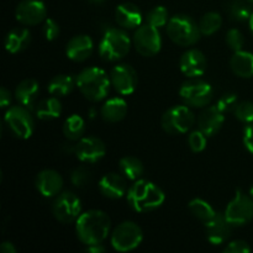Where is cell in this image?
Wrapping results in <instances>:
<instances>
[{
	"label": "cell",
	"instance_id": "13",
	"mask_svg": "<svg viewBox=\"0 0 253 253\" xmlns=\"http://www.w3.org/2000/svg\"><path fill=\"white\" fill-rule=\"evenodd\" d=\"M111 86L120 95H131L138 85V76L132 66L126 63L116 64L110 71Z\"/></svg>",
	"mask_w": 253,
	"mask_h": 253
},
{
	"label": "cell",
	"instance_id": "37",
	"mask_svg": "<svg viewBox=\"0 0 253 253\" xmlns=\"http://www.w3.org/2000/svg\"><path fill=\"white\" fill-rule=\"evenodd\" d=\"M235 118L242 124L253 123V103L252 101H240L234 111Z\"/></svg>",
	"mask_w": 253,
	"mask_h": 253
},
{
	"label": "cell",
	"instance_id": "44",
	"mask_svg": "<svg viewBox=\"0 0 253 253\" xmlns=\"http://www.w3.org/2000/svg\"><path fill=\"white\" fill-rule=\"evenodd\" d=\"M0 251L2 253H16L17 250L12 242L4 241L1 245H0Z\"/></svg>",
	"mask_w": 253,
	"mask_h": 253
},
{
	"label": "cell",
	"instance_id": "15",
	"mask_svg": "<svg viewBox=\"0 0 253 253\" xmlns=\"http://www.w3.org/2000/svg\"><path fill=\"white\" fill-rule=\"evenodd\" d=\"M15 17L24 26H36L47 19V9L41 0H22L15 10Z\"/></svg>",
	"mask_w": 253,
	"mask_h": 253
},
{
	"label": "cell",
	"instance_id": "41",
	"mask_svg": "<svg viewBox=\"0 0 253 253\" xmlns=\"http://www.w3.org/2000/svg\"><path fill=\"white\" fill-rule=\"evenodd\" d=\"M252 249L249 242L244 240H235V241L229 242L224 249L225 253H250Z\"/></svg>",
	"mask_w": 253,
	"mask_h": 253
},
{
	"label": "cell",
	"instance_id": "35",
	"mask_svg": "<svg viewBox=\"0 0 253 253\" xmlns=\"http://www.w3.org/2000/svg\"><path fill=\"white\" fill-rule=\"evenodd\" d=\"M71 182L76 188H85L91 182V170L85 166H79L72 172Z\"/></svg>",
	"mask_w": 253,
	"mask_h": 253
},
{
	"label": "cell",
	"instance_id": "48",
	"mask_svg": "<svg viewBox=\"0 0 253 253\" xmlns=\"http://www.w3.org/2000/svg\"><path fill=\"white\" fill-rule=\"evenodd\" d=\"M250 195L253 198V184L251 185V188H250Z\"/></svg>",
	"mask_w": 253,
	"mask_h": 253
},
{
	"label": "cell",
	"instance_id": "8",
	"mask_svg": "<svg viewBox=\"0 0 253 253\" xmlns=\"http://www.w3.org/2000/svg\"><path fill=\"white\" fill-rule=\"evenodd\" d=\"M10 132L19 140H27L35 131V119L29 108L24 105H12L6 110L4 116Z\"/></svg>",
	"mask_w": 253,
	"mask_h": 253
},
{
	"label": "cell",
	"instance_id": "21",
	"mask_svg": "<svg viewBox=\"0 0 253 253\" xmlns=\"http://www.w3.org/2000/svg\"><path fill=\"white\" fill-rule=\"evenodd\" d=\"M94 42L88 35H76L66 44L67 58L73 62H84L93 54Z\"/></svg>",
	"mask_w": 253,
	"mask_h": 253
},
{
	"label": "cell",
	"instance_id": "46",
	"mask_svg": "<svg viewBox=\"0 0 253 253\" xmlns=\"http://www.w3.org/2000/svg\"><path fill=\"white\" fill-rule=\"evenodd\" d=\"M249 25H250V31H251V34L253 35V11H252L251 16H250V19H249Z\"/></svg>",
	"mask_w": 253,
	"mask_h": 253
},
{
	"label": "cell",
	"instance_id": "20",
	"mask_svg": "<svg viewBox=\"0 0 253 253\" xmlns=\"http://www.w3.org/2000/svg\"><path fill=\"white\" fill-rule=\"evenodd\" d=\"M225 123V113H222L216 105L205 106L198 118V128L208 137H212L221 130Z\"/></svg>",
	"mask_w": 253,
	"mask_h": 253
},
{
	"label": "cell",
	"instance_id": "40",
	"mask_svg": "<svg viewBox=\"0 0 253 253\" xmlns=\"http://www.w3.org/2000/svg\"><path fill=\"white\" fill-rule=\"evenodd\" d=\"M42 32L47 41H54L57 37L61 34V27H59L58 22L53 19H46L43 21V26H42Z\"/></svg>",
	"mask_w": 253,
	"mask_h": 253
},
{
	"label": "cell",
	"instance_id": "33",
	"mask_svg": "<svg viewBox=\"0 0 253 253\" xmlns=\"http://www.w3.org/2000/svg\"><path fill=\"white\" fill-rule=\"evenodd\" d=\"M222 26V17L219 12L209 11L202 16L199 21V29L203 36H212Z\"/></svg>",
	"mask_w": 253,
	"mask_h": 253
},
{
	"label": "cell",
	"instance_id": "38",
	"mask_svg": "<svg viewBox=\"0 0 253 253\" xmlns=\"http://www.w3.org/2000/svg\"><path fill=\"white\" fill-rule=\"evenodd\" d=\"M240 101H239V98H237V94L225 93L219 98V100H217L216 103V106L225 114L234 113Z\"/></svg>",
	"mask_w": 253,
	"mask_h": 253
},
{
	"label": "cell",
	"instance_id": "23",
	"mask_svg": "<svg viewBox=\"0 0 253 253\" xmlns=\"http://www.w3.org/2000/svg\"><path fill=\"white\" fill-rule=\"evenodd\" d=\"M40 90H41V88H40L39 82L34 78H27L17 84L16 88H15L14 95L20 105L32 109L36 105V100L40 95Z\"/></svg>",
	"mask_w": 253,
	"mask_h": 253
},
{
	"label": "cell",
	"instance_id": "34",
	"mask_svg": "<svg viewBox=\"0 0 253 253\" xmlns=\"http://www.w3.org/2000/svg\"><path fill=\"white\" fill-rule=\"evenodd\" d=\"M168 16H169L168 10L165 6H162V5H158V6H155L147 12L146 22L157 27V29H161V27L167 26L168 21H169V17Z\"/></svg>",
	"mask_w": 253,
	"mask_h": 253
},
{
	"label": "cell",
	"instance_id": "32",
	"mask_svg": "<svg viewBox=\"0 0 253 253\" xmlns=\"http://www.w3.org/2000/svg\"><path fill=\"white\" fill-rule=\"evenodd\" d=\"M225 10L234 21H246L252 14L251 4L247 0H229Z\"/></svg>",
	"mask_w": 253,
	"mask_h": 253
},
{
	"label": "cell",
	"instance_id": "1",
	"mask_svg": "<svg viewBox=\"0 0 253 253\" xmlns=\"http://www.w3.org/2000/svg\"><path fill=\"white\" fill-rule=\"evenodd\" d=\"M111 220L105 211L90 209L82 212L76 221V234L85 246L103 244L110 234Z\"/></svg>",
	"mask_w": 253,
	"mask_h": 253
},
{
	"label": "cell",
	"instance_id": "12",
	"mask_svg": "<svg viewBox=\"0 0 253 253\" xmlns=\"http://www.w3.org/2000/svg\"><path fill=\"white\" fill-rule=\"evenodd\" d=\"M52 214L62 224L76 222L82 214V202L74 193L61 192L52 204Z\"/></svg>",
	"mask_w": 253,
	"mask_h": 253
},
{
	"label": "cell",
	"instance_id": "11",
	"mask_svg": "<svg viewBox=\"0 0 253 253\" xmlns=\"http://www.w3.org/2000/svg\"><path fill=\"white\" fill-rule=\"evenodd\" d=\"M132 44L143 57H153L162 48V36L160 29L150 24H142L135 30Z\"/></svg>",
	"mask_w": 253,
	"mask_h": 253
},
{
	"label": "cell",
	"instance_id": "39",
	"mask_svg": "<svg viewBox=\"0 0 253 253\" xmlns=\"http://www.w3.org/2000/svg\"><path fill=\"white\" fill-rule=\"evenodd\" d=\"M225 41H226L227 46H229L230 49L236 52V51H240V49H242V47H244L245 37L239 29H230L229 31L226 32Z\"/></svg>",
	"mask_w": 253,
	"mask_h": 253
},
{
	"label": "cell",
	"instance_id": "42",
	"mask_svg": "<svg viewBox=\"0 0 253 253\" xmlns=\"http://www.w3.org/2000/svg\"><path fill=\"white\" fill-rule=\"evenodd\" d=\"M242 141H244V145L246 147V150L253 155V123L247 124L246 127H245Z\"/></svg>",
	"mask_w": 253,
	"mask_h": 253
},
{
	"label": "cell",
	"instance_id": "27",
	"mask_svg": "<svg viewBox=\"0 0 253 253\" xmlns=\"http://www.w3.org/2000/svg\"><path fill=\"white\" fill-rule=\"evenodd\" d=\"M35 115L37 119L43 121L56 120L62 114V104L57 96L51 95L36 103L34 108Z\"/></svg>",
	"mask_w": 253,
	"mask_h": 253
},
{
	"label": "cell",
	"instance_id": "10",
	"mask_svg": "<svg viewBox=\"0 0 253 253\" xmlns=\"http://www.w3.org/2000/svg\"><path fill=\"white\" fill-rule=\"evenodd\" d=\"M224 214L234 227L245 226L253 219V198L245 194L242 190H236V194L230 200Z\"/></svg>",
	"mask_w": 253,
	"mask_h": 253
},
{
	"label": "cell",
	"instance_id": "4",
	"mask_svg": "<svg viewBox=\"0 0 253 253\" xmlns=\"http://www.w3.org/2000/svg\"><path fill=\"white\" fill-rule=\"evenodd\" d=\"M131 46L132 40L125 29L109 27L99 42V56L105 62H118L127 56Z\"/></svg>",
	"mask_w": 253,
	"mask_h": 253
},
{
	"label": "cell",
	"instance_id": "45",
	"mask_svg": "<svg viewBox=\"0 0 253 253\" xmlns=\"http://www.w3.org/2000/svg\"><path fill=\"white\" fill-rule=\"evenodd\" d=\"M105 247L103 246V244H96V245H90V246H86V252L89 253H103L105 252Z\"/></svg>",
	"mask_w": 253,
	"mask_h": 253
},
{
	"label": "cell",
	"instance_id": "43",
	"mask_svg": "<svg viewBox=\"0 0 253 253\" xmlns=\"http://www.w3.org/2000/svg\"><path fill=\"white\" fill-rule=\"evenodd\" d=\"M10 105H11V91L5 88V86H2L0 89V106L5 109L10 108Z\"/></svg>",
	"mask_w": 253,
	"mask_h": 253
},
{
	"label": "cell",
	"instance_id": "26",
	"mask_svg": "<svg viewBox=\"0 0 253 253\" xmlns=\"http://www.w3.org/2000/svg\"><path fill=\"white\" fill-rule=\"evenodd\" d=\"M230 67L234 72L235 76L240 78H252L253 77V53L249 51L234 52L231 59H230Z\"/></svg>",
	"mask_w": 253,
	"mask_h": 253
},
{
	"label": "cell",
	"instance_id": "25",
	"mask_svg": "<svg viewBox=\"0 0 253 253\" xmlns=\"http://www.w3.org/2000/svg\"><path fill=\"white\" fill-rule=\"evenodd\" d=\"M127 103L120 96L109 98L100 108V116L106 123H119L124 120L127 114Z\"/></svg>",
	"mask_w": 253,
	"mask_h": 253
},
{
	"label": "cell",
	"instance_id": "9",
	"mask_svg": "<svg viewBox=\"0 0 253 253\" xmlns=\"http://www.w3.org/2000/svg\"><path fill=\"white\" fill-rule=\"evenodd\" d=\"M143 241L142 229L133 221H124L111 232L110 244L118 252H131Z\"/></svg>",
	"mask_w": 253,
	"mask_h": 253
},
{
	"label": "cell",
	"instance_id": "22",
	"mask_svg": "<svg viewBox=\"0 0 253 253\" xmlns=\"http://www.w3.org/2000/svg\"><path fill=\"white\" fill-rule=\"evenodd\" d=\"M142 11L133 2H123L115 9V21L121 29H137L142 25Z\"/></svg>",
	"mask_w": 253,
	"mask_h": 253
},
{
	"label": "cell",
	"instance_id": "47",
	"mask_svg": "<svg viewBox=\"0 0 253 253\" xmlns=\"http://www.w3.org/2000/svg\"><path fill=\"white\" fill-rule=\"evenodd\" d=\"M90 1L93 2V4H103L105 0H90Z\"/></svg>",
	"mask_w": 253,
	"mask_h": 253
},
{
	"label": "cell",
	"instance_id": "18",
	"mask_svg": "<svg viewBox=\"0 0 253 253\" xmlns=\"http://www.w3.org/2000/svg\"><path fill=\"white\" fill-rule=\"evenodd\" d=\"M98 188L103 197L111 200H118L127 194V179L121 173L120 174L115 172L106 173L99 180Z\"/></svg>",
	"mask_w": 253,
	"mask_h": 253
},
{
	"label": "cell",
	"instance_id": "7",
	"mask_svg": "<svg viewBox=\"0 0 253 253\" xmlns=\"http://www.w3.org/2000/svg\"><path fill=\"white\" fill-rule=\"evenodd\" d=\"M214 88L208 82L199 78H190L179 89V96L185 105L190 108H205L214 98Z\"/></svg>",
	"mask_w": 253,
	"mask_h": 253
},
{
	"label": "cell",
	"instance_id": "36",
	"mask_svg": "<svg viewBox=\"0 0 253 253\" xmlns=\"http://www.w3.org/2000/svg\"><path fill=\"white\" fill-rule=\"evenodd\" d=\"M208 138L209 137H208L203 131H200L199 128L192 131V132L189 133V136H188V145H189V148L192 150V152H203V151L207 148Z\"/></svg>",
	"mask_w": 253,
	"mask_h": 253
},
{
	"label": "cell",
	"instance_id": "24",
	"mask_svg": "<svg viewBox=\"0 0 253 253\" xmlns=\"http://www.w3.org/2000/svg\"><path fill=\"white\" fill-rule=\"evenodd\" d=\"M31 43V32L24 26L14 27L5 37V49L9 53L16 54L25 51Z\"/></svg>",
	"mask_w": 253,
	"mask_h": 253
},
{
	"label": "cell",
	"instance_id": "2",
	"mask_svg": "<svg viewBox=\"0 0 253 253\" xmlns=\"http://www.w3.org/2000/svg\"><path fill=\"white\" fill-rule=\"evenodd\" d=\"M126 199L133 211L146 214L162 207L166 194L157 184L141 178L128 187Z\"/></svg>",
	"mask_w": 253,
	"mask_h": 253
},
{
	"label": "cell",
	"instance_id": "17",
	"mask_svg": "<svg viewBox=\"0 0 253 253\" xmlns=\"http://www.w3.org/2000/svg\"><path fill=\"white\" fill-rule=\"evenodd\" d=\"M207 239L212 246H220L226 244L231 236L232 225L227 221L224 212H216L209 222L204 225Z\"/></svg>",
	"mask_w": 253,
	"mask_h": 253
},
{
	"label": "cell",
	"instance_id": "3",
	"mask_svg": "<svg viewBox=\"0 0 253 253\" xmlns=\"http://www.w3.org/2000/svg\"><path fill=\"white\" fill-rule=\"evenodd\" d=\"M76 82L82 95L93 103L104 100L110 93V76L99 67H86L82 69L76 76Z\"/></svg>",
	"mask_w": 253,
	"mask_h": 253
},
{
	"label": "cell",
	"instance_id": "6",
	"mask_svg": "<svg viewBox=\"0 0 253 253\" xmlns=\"http://www.w3.org/2000/svg\"><path fill=\"white\" fill-rule=\"evenodd\" d=\"M195 115L188 105H174L163 113L161 118V126L168 135H183L193 127Z\"/></svg>",
	"mask_w": 253,
	"mask_h": 253
},
{
	"label": "cell",
	"instance_id": "49",
	"mask_svg": "<svg viewBox=\"0 0 253 253\" xmlns=\"http://www.w3.org/2000/svg\"><path fill=\"white\" fill-rule=\"evenodd\" d=\"M247 1H249L251 5H253V0H247Z\"/></svg>",
	"mask_w": 253,
	"mask_h": 253
},
{
	"label": "cell",
	"instance_id": "28",
	"mask_svg": "<svg viewBox=\"0 0 253 253\" xmlns=\"http://www.w3.org/2000/svg\"><path fill=\"white\" fill-rule=\"evenodd\" d=\"M76 86V77L69 76V74H58L49 81L47 90L51 95L62 98V96L69 95Z\"/></svg>",
	"mask_w": 253,
	"mask_h": 253
},
{
	"label": "cell",
	"instance_id": "30",
	"mask_svg": "<svg viewBox=\"0 0 253 253\" xmlns=\"http://www.w3.org/2000/svg\"><path fill=\"white\" fill-rule=\"evenodd\" d=\"M188 209H189L190 214L199 220L203 225L209 222L212 217L216 215L217 211H215L214 208L211 207L210 203L207 200L202 199V198H194L188 203Z\"/></svg>",
	"mask_w": 253,
	"mask_h": 253
},
{
	"label": "cell",
	"instance_id": "29",
	"mask_svg": "<svg viewBox=\"0 0 253 253\" xmlns=\"http://www.w3.org/2000/svg\"><path fill=\"white\" fill-rule=\"evenodd\" d=\"M119 169L126 179L132 180V182L141 179L145 174V166H143L142 161L138 160L135 156H125V157L120 158Z\"/></svg>",
	"mask_w": 253,
	"mask_h": 253
},
{
	"label": "cell",
	"instance_id": "5",
	"mask_svg": "<svg viewBox=\"0 0 253 253\" xmlns=\"http://www.w3.org/2000/svg\"><path fill=\"white\" fill-rule=\"evenodd\" d=\"M166 29L170 41L180 47L194 46L202 36L199 24L185 14H177L170 17Z\"/></svg>",
	"mask_w": 253,
	"mask_h": 253
},
{
	"label": "cell",
	"instance_id": "14",
	"mask_svg": "<svg viewBox=\"0 0 253 253\" xmlns=\"http://www.w3.org/2000/svg\"><path fill=\"white\" fill-rule=\"evenodd\" d=\"M74 155L85 165H93L103 160L106 155V146L103 140L95 136H86L77 141L74 145Z\"/></svg>",
	"mask_w": 253,
	"mask_h": 253
},
{
	"label": "cell",
	"instance_id": "16",
	"mask_svg": "<svg viewBox=\"0 0 253 253\" xmlns=\"http://www.w3.org/2000/svg\"><path fill=\"white\" fill-rule=\"evenodd\" d=\"M179 68L188 78H200L207 72V57L200 49L189 48L180 57Z\"/></svg>",
	"mask_w": 253,
	"mask_h": 253
},
{
	"label": "cell",
	"instance_id": "19",
	"mask_svg": "<svg viewBox=\"0 0 253 253\" xmlns=\"http://www.w3.org/2000/svg\"><path fill=\"white\" fill-rule=\"evenodd\" d=\"M63 178L57 170L43 169L36 175L35 187L44 198H56L63 188Z\"/></svg>",
	"mask_w": 253,
	"mask_h": 253
},
{
	"label": "cell",
	"instance_id": "31",
	"mask_svg": "<svg viewBox=\"0 0 253 253\" xmlns=\"http://www.w3.org/2000/svg\"><path fill=\"white\" fill-rule=\"evenodd\" d=\"M85 132V121L78 114L68 116L63 123V135L68 141H79Z\"/></svg>",
	"mask_w": 253,
	"mask_h": 253
}]
</instances>
